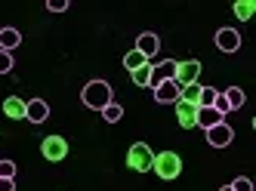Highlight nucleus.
Returning <instances> with one entry per match:
<instances>
[{"mask_svg": "<svg viewBox=\"0 0 256 191\" xmlns=\"http://www.w3.org/2000/svg\"><path fill=\"white\" fill-rule=\"evenodd\" d=\"M16 176V164L12 160H0V179H12Z\"/></svg>", "mask_w": 256, "mask_h": 191, "instance_id": "b1692460", "label": "nucleus"}, {"mask_svg": "<svg viewBox=\"0 0 256 191\" xmlns=\"http://www.w3.org/2000/svg\"><path fill=\"white\" fill-rule=\"evenodd\" d=\"M102 118H105L108 124H118V120L124 118V108H120L118 102H112V105H105V108H102Z\"/></svg>", "mask_w": 256, "mask_h": 191, "instance_id": "412c9836", "label": "nucleus"}, {"mask_svg": "<svg viewBox=\"0 0 256 191\" xmlns=\"http://www.w3.org/2000/svg\"><path fill=\"white\" fill-rule=\"evenodd\" d=\"M198 99H200V84H188V86L179 90V102H188L198 108Z\"/></svg>", "mask_w": 256, "mask_h": 191, "instance_id": "a211bd4d", "label": "nucleus"}, {"mask_svg": "<svg viewBox=\"0 0 256 191\" xmlns=\"http://www.w3.org/2000/svg\"><path fill=\"white\" fill-rule=\"evenodd\" d=\"M152 164H154V151L145 142H133L130 151H126V166H130L133 173H148Z\"/></svg>", "mask_w": 256, "mask_h": 191, "instance_id": "7ed1b4c3", "label": "nucleus"}, {"mask_svg": "<svg viewBox=\"0 0 256 191\" xmlns=\"http://www.w3.org/2000/svg\"><path fill=\"white\" fill-rule=\"evenodd\" d=\"M80 99H84L86 108H93V111H102L105 105L114 102V99H112V86H108L105 80H90V84L84 86V92H80Z\"/></svg>", "mask_w": 256, "mask_h": 191, "instance_id": "f257e3e1", "label": "nucleus"}, {"mask_svg": "<svg viewBox=\"0 0 256 191\" xmlns=\"http://www.w3.org/2000/svg\"><path fill=\"white\" fill-rule=\"evenodd\" d=\"M253 12H256V0H238L234 4V16L241 18V22H250Z\"/></svg>", "mask_w": 256, "mask_h": 191, "instance_id": "dca6fc26", "label": "nucleus"}, {"mask_svg": "<svg viewBox=\"0 0 256 191\" xmlns=\"http://www.w3.org/2000/svg\"><path fill=\"white\" fill-rule=\"evenodd\" d=\"M176 120H179V126H182V130L198 126V124H194V120H198V108H194V105H188V102H176Z\"/></svg>", "mask_w": 256, "mask_h": 191, "instance_id": "9b49d317", "label": "nucleus"}, {"mask_svg": "<svg viewBox=\"0 0 256 191\" xmlns=\"http://www.w3.org/2000/svg\"><path fill=\"white\" fill-rule=\"evenodd\" d=\"M219 191H232V185H222V188H219Z\"/></svg>", "mask_w": 256, "mask_h": 191, "instance_id": "cd10ccee", "label": "nucleus"}, {"mask_svg": "<svg viewBox=\"0 0 256 191\" xmlns=\"http://www.w3.org/2000/svg\"><path fill=\"white\" fill-rule=\"evenodd\" d=\"M22 44V34L16 31V28H0V50H6V52H12L16 46Z\"/></svg>", "mask_w": 256, "mask_h": 191, "instance_id": "2eb2a0df", "label": "nucleus"}, {"mask_svg": "<svg viewBox=\"0 0 256 191\" xmlns=\"http://www.w3.org/2000/svg\"><path fill=\"white\" fill-rule=\"evenodd\" d=\"M152 170H154L164 182H173V179L182 173V158L176 154V151H160V154H154Z\"/></svg>", "mask_w": 256, "mask_h": 191, "instance_id": "f03ea898", "label": "nucleus"}, {"mask_svg": "<svg viewBox=\"0 0 256 191\" xmlns=\"http://www.w3.org/2000/svg\"><path fill=\"white\" fill-rule=\"evenodd\" d=\"M226 118H222V114H219L216 108H198V126H204V130H210V126H216V124H222Z\"/></svg>", "mask_w": 256, "mask_h": 191, "instance_id": "4468645a", "label": "nucleus"}, {"mask_svg": "<svg viewBox=\"0 0 256 191\" xmlns=\"http://www.w3.org/2000/svg\"><path fill=\"white\" fill-rule=\"evenodd\" d=\"M145 62H148V59H145L139 50H130V52L124 56V68H126V71H136V68H142Z\"/></svg>", "mask_w": 256, "mask_h": 191, "instance_id": "aec40b11", "label": "nucleus"}, {"mask_svg": "<svg viewBox=\"0 0 256 191\" xmlns=\"http://www.w3.org/2000/svg\"><path fill=\"white\" fill-rule=\"evenodd\" d=\"M12 71V52L0 50V74H10Z\"/></svg>", "mask_w": 256, "mask_h": 191, "instance_id": "5701e85b", "label": "nucleus"}, {"mask_svg": "<svg viewBox=\"0 0 256 191\" xmlns=\"http://www.w3.org/2000/svg\"><path fill=\"white\" fill-rule=\"evenodd\" d=\"M46 10H50V12H65V10H68V0H50Z\"/></svg>", "mask_w": 256, "mask_h": 191, "instance_id": "a878e982", "label": "nucleus"}, {"mask_svg": "<svg viewBox=\"0 0 256 191\" xmlns=\"http://www.w3.org/2000/svg\"><path fill=\"white\" fill-rule=\"evenodd\" d=\"M130 78H133V84H136V86H152V62H145L142 68L130 71Z\"/></svg>", "mask_w": 256, "mask_h": 191, "instance_id": "f3484780", "label": "nucleus"}, {"mask_svg": "<svg viewBox=\"0 0 256 191\" xmlns=\"http://www.w3.org/2000/svg\"><path fill=\"white\" fill-rule=\"evenodd\" d=\"M40 151H44L46 160L56 164V160H62V158L68 154V142H65L62 136H46V139L40 142Z\"/></svg>", "mask_w": 256, "mask_h": 191, "instance_id": "39448f33", "label": "nucleus"}, {"mask_svg": "<svg viewBox=\"0 0 256 191\" xmlns=\"http://www.w3.org/2000/svg\"><path fill=\"white\" fill-rule=\"evenodd\" d=\"M136 50L145 56V59H152V56L160 50V40H158V34H152V31H148V34H142L139 40H136Z\"/></svg>", "mask_w": 256, "mask_h": 191, "instance_id": "f8f14e48", "label": "nucleus"}, {"mask_svg": "<svg viewBox=\"0 0 256 191\" xmlns=\"http://www.w3.org/2000/svg\"><path fill=\"white\" fill-rule=\"evenodd\" d=\"M154 99H158L160 105H176V102H179V84H176V80L158 84V86H154Z\"/></svg>", "mask_w": 256, "mask_h": 191, "instance_id": "6e6552de", "label": "nucleus"}, {"mask_svg": "<svg viewBox=\"0 0 256 191\" xmlns=\"http://www.w3.org/2000/svg\"><path fill=\"white\" fill-rule=\"evenodd\" d=\"M4 114L12 120H25V99H19V96H10V99L4 102Z\"/></svg>", "mask_w": 256, "mask_h": 191, "instance_id": "ddd939ff", "label": "nucleus"}, {"mask_svg": "<svg viewBox=\"0 0 256 191\" xmlns=\"http://www.w3.org/2000/svg\"><path fill=\"white\" fill-rule=\"evenodd\" d=\"M0 191H16V182L12 179H0Z\"/></svg>", "mask_w": 256, "mask_h": 191, "instance_id": "bb28decb", "label": "nucleus"}, {"mask_svg": "<svg viewBox=\"0 0 256 191\" xmlns=\"http://www.w3.org/2000/svg\"><path fill=\"white\" fill-rule=\"evenodd\" d=\"M176 65H179V62H173V59L160 62V65H152V90H154L158 84H164V80H173V78H176Z\"/></svg>", "mask_w": 256, "mask_h": 191, "instance_id": "9d476101", "label": "nucleus"}, {"mask_svg": "<svg viewBox=\"0 0 256 191\" xmlns=\"http://www.w3.org/2000/svg\"><path fill=\"white\" fill-rule=\"evenodd\" d=\"M216 90L213 86H200V99H198V108H213V102H216Z\"/></svg>", "mask_w": 256, "mask_h": 191, "instance_id": "4be33fe9", "label": "nucleus"}, {"mask_svg": "<svg viewBox=\"0 0 256 191\" xmlns=\"http://www.w3.org/2000/svg\"><path fill=\"white\" fill-rule=\"evenodd\" d=\"M198 78H200V62L198 59H188V62H179L176 65V84H179V90L182 86H188V84H198Z\"/></svg>", "mask_w": 256, "mask_h": 191, "instance_id": "20e7f679", "label": "nucleus"}, {"mask_svg": "<svg viewBox=\"0 0 256 191\" xmlns=\"http://www.w3.org/2000/svg\"><path fill=\"white\" fill-rule=\"evenodd\" d=\"M232 191H253V182H250L247 176H241V179L232 182Z\"/></svg>", "mask_w": 256, "mask_h": 191, "instance_id": "393cba45", "label": "nucleus"}, {"mask_svg": "<svg viewBox=\"0 0 256 191\" xmlns=\"http://www.w3.org/2000/svg\"><path fill=\"white\" fill-rule=\"evenodd\" d=\"M46 118H50V105H46L44 99H28V102H25V120L44 124Z\"/></svg>", "mask_w": 256, "mask_h": 191, "instance_id": "1a4fd4ad", "label": "nucleus"}, {"mask_svg": "<svg viewBox=\"0 0 256 191\" xmlns=\"http://www.w3.org/2000/svg\"><path fill=\"white\" fill-rule=\"evenodd\" d=\"M222 96H226V102H228V111H234V108L244 105V90L241 86H228Z\"/></svg>", "mask_w": 256, "mask_h": 191, "instance_id": "6ab92c4d", "label": "nucleus"}, {"mask_svg": "<svg viewBox=\"0 0 256 191\" xmlns=\"http://www.w3.org/2000/svg\"><path fill=\"white\" fill-rule=\"evenodd\" d=\"M232 139H234V132L226 120L207 130V145H213V148H226V145H232Z\"/></svg>", "mask_w": 256, "mask_h": 191, "instance_id": "423d86ee", "label": "nucleus"}, {"mask_svg": "<svg viewBox=\"0 0 256 191\" xmlns=\"http://www.w3.org/2000/svg\"><path fill=\"white\" fill-rule=\"evenodd\" d=\"M216 46L222 52H238V46H241V34H238L234 28H219L216 31Z\"/></svg>", "mask_w": 256, "mask_h": 191, "instance_id": "0eeeda50", "label": "nucleus"}]
</instances>
